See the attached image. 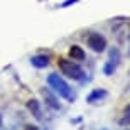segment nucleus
<instances>
[{"mask_svg":"<svg viewBox=\"0 0 130 130\" xmlns=\"http://www.w3.org/2000/svg\"><path fill=\"white\" fill-rule=\"evenodd\" d=\"M47 83H49V86L54 90V93H58L61 98H66V100H73V98H74L73 93H71L69 85H68L59 74H49L47 76Z\"/></svg>","mask_w":130,"mask_h":130,"instance_id":"obj_1","label":"nucleus"},{"mask_svg":"<svg viewBox=\"0 0 130 130\" xmlns=\"http://www.w3.org/2000/svg\"><path fill=\"white\" fill-rule=\"evenodd\" d=\"M59 69L63 74H66L68 78H71V79H81L83 78V69L79 68V64H76L74 61H69V59H59L58 63Z\"/></svg>","mask_w":130,"mask_h":130,"instance_id":"obj_2","label":"nucleus"},{"mask_svg":"<svg viewBox=\"0 0 130 130\" xmlns=\"http://www.w3.org/2000/svg\"><path fill=\"white\" fill-rule=\"evenodd\" d=\"M86 44H88V47H91L93 51L101 53V51H105V47H106V39L98 32H91V34H88Z\"/></svg>","mask_w":130,"mask_h":130,"instance_id":"obj_3","label":"nucleus"},{"mask_svg":"<svg viewBox=\"0 0 130 130\" xmlns=\"http://www.w3.org/2000/svg\"><path fill=\"white\" fill-rule=\"evenodd\" d=\"M42 95H44V98H46V103H47L51 108H54V110H59V108H61V106H59L58 98L54 96V95L49 91V90H42Z\"/></svg>","mask_w":130,"mask_h":130,"instance_id":"obj_4","label":"nucleus"},{"mask_svg":"<svg viewBox=\"0 0 130 130\" xmlns=\"http://www.w3.org/2000/svg\"><path fill=\"white\" fill-rule=\"evenodd\" d=\"M27 108L32 111V115L36 117L37 120H41V118H42V113H41V105H39L37 100H29V101H27Z\"/></svg>","mask_w":130,"mask_h":130,"instance_id":"obj_5","label":"nucleus"},{"mask_svg":"<svg viewBox=\"0 0 130 130\" xmlns=\"http://www.w3.org/2000/svg\"><path fill=\"white\" fill-rule=\"evenodd\" d=\"M69 56L73 58V61H83L85 59V51L79 46H71L69 47Z\"/></svg>","mask_w":130,"mask_h":130,"instance_id":"obj_6","label":"nucleus"},{"mask_svg":"<svg viewBox=\"0 0 130 130\" xmlns=\"http://www.w3.org/2000/svg\"><path fill=\"white\" fill-rule=\"evenodd\" d=\"M105 96H106V91H105V90H95V91H91L90 95H88L86 101H88V103H96V101L103 100Z\"/></svg>","mask_w":130,"mask_h":130,"instance_id":"obj_7","label":"nucleus"},{"mask_svg":"<svg viewBox=\"0 0 130 130\" xmlns=\"http://www.w3.org/2000/svg\"><path fill=\"white\" fill-rule=\"evenodd\" d=\"M30 63L36 68H46L49 64V59H47V56H34V58L30 59Z\"/></svg>","mask_w":130,"mask_h":130,"instance_id":"obj_8","label":"nucleus"},{"mask_svg":"<svg viewBox=\"0 0 130 130\" xmlns=\"http://www.w3.org/2000/svg\"><path fill=\"white\" fill-rule=\"evenodd\" d=\"M108 63L111 64V66H118V63H120V51H118V47H113L110 51V61Z\"/></svg>","mask_w":130,"mask_h":130,"instance_id":"obj_9","label":"nucleus"},{"mask_svg":"<svg viewBox=\"0 0 130 130\" xmlns=\"http://www.w3.org/2000/svg\"><path fill=\"white\" fill-rule=\"evenodd\" d=\"M123 111H125V115H128V113H130V105L125 106V110H123Z\"/></svg>","mask_w":130,"mask_h":130,"instance_id":"obj_10","label":"nucleus"},{"mask_svg":"<svg viewBox=\"0 0 130 130\" xmlns=\"http://www.w3.org/2000/svg\"><path fill=\"white\" fill-rule=\"evenodd\" d=\"M25 130H37V127H25Z\"/></svg>","mask_w":130,"mask_h":130,"instance_id":"obj_11","label":"nucleus"},{"mask_svg":"<svg viewBox=\"0 0 130 130\" xmlns=\"http://www.w3.org/2000/svg\"><path fill=\"white\" fill-rule=\"evenodd\" d=\"M128 54H130V51H128Z\"/></svg>","mask_w":130,"mask_h":130,"instance_id":"obj_12","label":"nucleus"}]
</instances>
